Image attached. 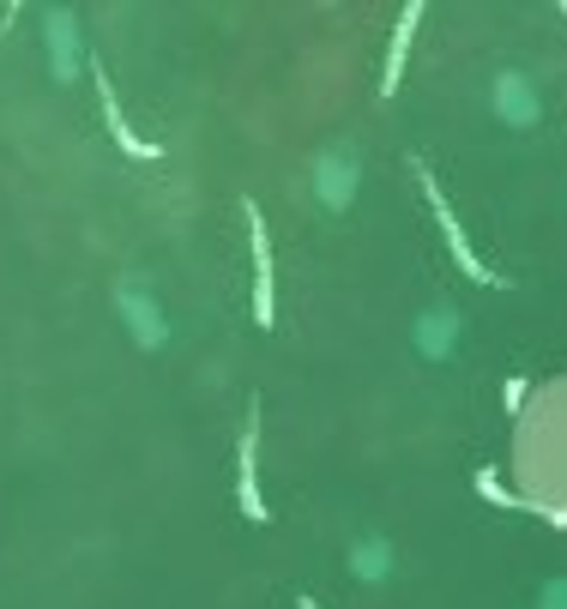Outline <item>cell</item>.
Here are the masks:
<instances>
[{
    "label": "cell",
    "mask_w": 567,
    "mask_h": 609,
    "mask_svg": "<svg viewBox=\"0 0 567 609\" xmlns=\"http://www.w3.org/2000/svg\"><path fill=\"white\" fill-rule=\"evenodd\" d=\"M507 483L555 532H567V375L526 392L507 441Z\"/></svg>",
    "instance_id": "1"
}]
</instances>
